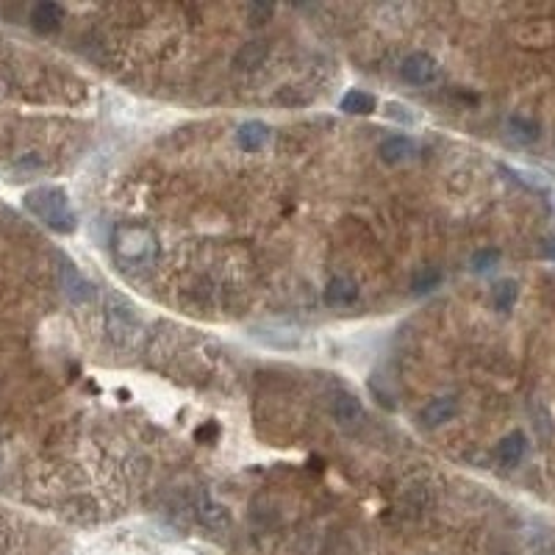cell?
Wrapping results in <instances>:
<instances>
[{
	"mask_svg": "<svg viewBox=\"0 0 555 555\" xmlns=\"http://www.w3.org/2000/svg\"><path fill=\"white\" fill-rule=\"evenodd\" d=\"M544 253H547V256H555V242H552V239L544 242Z\"/></svg>",
	"mask_w": 555,
	"mask_h": 555,
	"instance_id": "44dd1931",
	"label": "cell"
},
{
	"mask_svg": "<svg viewBox=\"0 0 555 555\" xmlns=\"http://www.w3.org/2000/svg\"><path fill=\"white\" fill-rule=\"evenodd\" d=\"M334 417H336L339 422H344V425L361 420V405H359V400H356L353 395H339L336 403H334Z\"/></svg>",
	"mask_w": 555,
	"mask_h": 555,
	"instance_id": "5bb4252c",
	"label": "cell"
},
{
	"mask_svg": "<svg viewBox=\"0 0 555 555\" xmlns=\"http://www.w3.org/2000/svg\"><path fill=\"white\" fill-rule=\"evenodd\" d=\"M377 106V100L369 95V92H361V90H350L344 98H342V111L347 114H356V117H364V114H372Z\"/></svg>",
	"mask_w": 555,
	"mask_h": 555,
	"instance_id": "4fadbf2b",
	"label": "cell"
},
{
	"mask_svg": "<svg viewBox=\"0 0 555 555\" xmlns=\"http://www.w3.org/2000/svg\"><path fill=\"white\" fill-rule=\"evenodd\" d=\"M516 295H519V289H516L514 281H500L498 286H494V295H491L494 308H498V311H511L514 303H516Z\"/></svg>",
	"mask_w": 555,
	"mask_h": 555,
	"instance_id": "9a60e30c",
	"label": "cell"
},
{
	"mask_svg": "<svg viewBox=\"0 0 555 555\" xmlns=\"http://www.w3.org/2000/svg\"><path fill=\"white\" fill-rule=\"evenodd\" d=\"M200 519H203V525H206V528H212V531H222V528H228V522H230V516H228V511L222 508V506H217V503H206L200 508Z\"/></svg>",
	"mask_w": 555,
	"mask_h": 555,
	"instance_id": "e0dca14e",
	"label": "cell"
},
{
	"mask_svg": "<svg viewBox=\"0 0 555 555\" xmlns=\"http://www.w3.org/2000/svg\"><path fill=\"white\" fill-rule=\"evenodd\" d=\"M206 436H217V428H214V425H206V428L197 430V439H200V442H206Z\"/></svg>",
	"mask_w": 555,
	"mask_h": 555,
	"instance_id": "ffe728a7",
	"label": "cell"
},
{
	"mask_svg": "<svg viewBox=\"0 0 555 555\" xmlns=\"http://www.w3.org/2000/svg\"><path fill=\"white\" fill-rule=\"evenodd\" d=\"M377 153H381V159H384L386 164H403V161H408V159L417 153V144L408 139V136H389V139L381 142Z\"/></svg>",
	"mask_w": 555,
	"mask_h": 555,
	"instance_id": "9c48e42d",
	"label": "cell"
},
{
	"mask_svg": "<svg viewBox=\"0 0 555 555\" xmlns=\"http://www.w3.org/2000/svg\"><path fill=\"white\" fill-rule=\"evenodd\" d=\"M25 209L31 212L39 222H45L50 230L73 233L75 230V214L70 209L67 192L58 186H37L25 195Z\"/></svg>",
	"mask_w": 555,
	"mask_h": 555,
	"instance_id": "7a4b0ae2",
	"label": "cell"
},
{
	"mask_svg": "<svg viewBox=\"0 0 555 555\" xmlns=\"http://www.w3.org/2000/svg\"><path fill=\"white\" fill-rule=\"evenodd\" d=\"M508 131H511L514 139H519V142H536V139H539V123L528 120V117H511V120H508Z\"/></svg>",
	"mask_w": 555,
	"mask_h": 555,
	"instance_id": "2e32d148",
	"label": "cell"
},
{
	"mask_svg": "<svg viewBox=\"0 0 555 555\" xmlns=\"http://www.w3.org/2000/svg\"><path fill=\"white\" fill-rule=\"evenodd\" d=\"M498 261H500V250H478L475 256H473V270L475 273H489V270H494L498 267Z\"/></svg>",
	"mask_w": 555,
	"mask_h": 555,
	"instance_id": "d6986e66",
	"label": "cell"
},
{
	"mask_svg": "<svg viewBox=\"0 0 555 555\" xmlns=\"http://www.w3.org/2000/svg\"><path fill=\"white\" fill-rule=\"evenodd\" d=\"M159 237L153 228L142 222H123L111 233V256L123 273L139 275L156 267L159 261Z\"/></svg>",
	"mask_w": 555,
	"mask_h": 555,
	"instance_id": "6da1fadb",
	"label": "cell"
},
{
	"mask_svg": "<svg viewBox=\"0 0 555 555\" xmlns=\"http://www.w3.org/2000/svg\"><path fill=\"white\" fill-rule=\"evenodd\" d=\"M237 142H239L242 151L256 153V151H261V148H264V144L270 142V126L258 123V120L242 123L239 131H237Z\"/></svg>",
	"mask_w": 555,
	"mask_h": 555,
	"instance_id": "ba28073f",
	"label": "cell"
},
{
	"mask_svg": "<svg viewBox=\"0 0 555 555\" xmlns=\"http://www.w3.org/2000/svg\"><path fill=\"white\" fill-rule=\"evenodd\" d=\"M455 414H458V400L455 397H436L422 408L420 422L425 428H439V425L450 422Z\"/></svg>",
	"mask_w": 555,
	"mask_h": 555,
	"instance_id": "5b68a950",
	"label": "cell"
},
{
	"mask_svg": "<svg viewBox=\"0 0 555 555\" xmlns=\"http://www.w3.org/2000/svg\"><path fill=\"white\" fill-rule=\"evenodd\" d=\"M400 75H403L405 83L425 86V83H430L436 75H439V65H436V58L428 56V53H412V56L403 58Z\"/></svg>",
	"mask_w": 555,
	"mask_h": 555,
	"instance_id": "3957f363",
	"label": "cell"
},
{
	"mask_svg": "<svg viewBox=\"0 0 555 555\" xmlns=\"http://www.w3.org/2000/svg\"><path fill=\"white\" fill-rule=\"evenodd\" d=\"M439 281H442V273H439V270H436V267H422L420 273H414L412 289L417 291V295H425V291L439 286Z\"/></svg>",
	"mask_w": 555,
	"mask_h": 555,
	"instance_id": "ac0fdd59",
	"label": "cell"
},
{
	"mask_svg": "<svg viewBox=\"0 0 555 555\" xmlns=\"http://www.w3.org/2000/svg\"><path fill=\"white\" fill-rule=\"evenodd\" d=\"M58 281H62L65 295L73 303H92L95 300V286L86 281L73 264H62V270H58Z\"/></svg>",
	"mask_w": 555,
	"mask_h": 555,
	"instance_id": "277c9868",
	"label": "cell"
},
{
	"mask_svg": "<svg viewBox=\"0 0 555 555\" xmlns=\"http://www.w3.org/2000/svg\"><path fill=\"white\" fill-rule=\"evenodd\" d=\"M356 298H359V286L350 278H334L325 286V303L334 306V308H342L347 303H353Z\"/></svg>",
	"mask_w": 555,
	"mask_h": 555,
	"instance_id": "8fae6325",
	"label": "cell"
},
{
	"mask_svg": "<svg viewBox=\"0 0 555 555\" xmlns=\"http://www.w3.org/2000/svg\"><path fill=\"white\" fill-rule=\"evenodd\" d=\"M106 325H108V334H111V339L117 344H126L134 336V331H136V319H134V314L126 306H117V308L108 311Z\"/></svg>",
	"mask_w": 555,
	"mask_h": 555,
	"instance_id": "8992f818",
	"label": "cell"
},
{
	"mask_svg": "<svg viewBox=\"0 0 555 555\" xmlns=\"http://www.w3.org/2000/svg\"><path fill=\"white\" fill-rule=\"evenodd\" d=\"M267 56H270V45L261 42V39H253V42H245L239 48V53L233 56V65H237L242 73H253L267 62Z\"/></svg>",
	"mask_w": 555,
	"mask_h": 555,
	"instance_id": "52a82bcc",
	"label": "cell"
},
{
	"mask_svg": "<svg viewBox=\"0 0 555 555\" xmlns=\"http://www.w3.org/2000/svg\"><path fill=\"white\" fill-rule=\"evenodd\" d=\"M525 450H528V442H525V433L514 430L508 433L506 439L498 445V458L506 464V466H516L525 455Z\"/></svg>",
	"mask_w": 555,
	"mask_h": 555,
	"instance_id": "7c38bea8",
	"label": "cell"
},
{
	"mask_svg": "<svg viewBox=\"0 0 555 555\" xmlns=\"http://www.w3.org/2000/svg\"><path fill=\"white\" fill-rule=\"evenodd\" d=\"M65 20V9L58 4H50V0H45V4H37L34 12H31V25L37 28L39 34H50L56 31L58 25H62Z\"/></svg>",
	"mask_w": 555,
	"mask_h": 555,
	"instance_id": "30bf717a",
	"label": "cell"
}]
</instances>
